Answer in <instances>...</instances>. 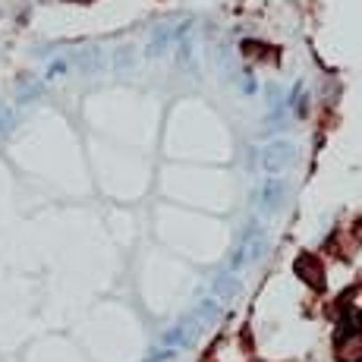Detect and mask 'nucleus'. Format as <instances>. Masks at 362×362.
Instances as JSON below:
<instances>
[{"label": "nucleus", "instance_id": "obj_1", "mask_svg": "<svg viewBox=\"0 0 362 362\" xmlns=\"http://www.w3.org/2000/svg\"><path fill=\"white\" fill-rule=\"evenodd\" d=\"M296 274H300L302 280H306L309 287L312 290H325V268H321V261L315 259V255H300V259H296Z\"/></svg>", "mask_w": 362, "mask_h": 362}]
</instances>
